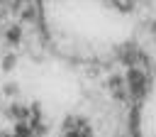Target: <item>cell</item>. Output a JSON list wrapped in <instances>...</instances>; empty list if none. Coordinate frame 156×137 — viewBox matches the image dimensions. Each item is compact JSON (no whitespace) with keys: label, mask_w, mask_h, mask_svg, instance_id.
<instances>
[{"label":"cell","mask_w":156,"mask_h":137,"mask_svg":"<svg viewBox=\"0 0 156 137\" xmlns=\"http://www.w3.org/2000/svg\"><path fill=\"white\" fill-rule=\"evenodd\" d=\"M115 2H117V5H122V7H132L136 0H115Z\"/></svg>","instance_id":"1"}]
</instances>
